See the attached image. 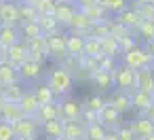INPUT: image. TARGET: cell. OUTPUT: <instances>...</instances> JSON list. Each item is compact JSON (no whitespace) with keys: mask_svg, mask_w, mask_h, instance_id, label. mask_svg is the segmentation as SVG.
<instances>
[{"mask_svg":"<svg viewBox=\"0 0 154 140\" xmlns=\"http://www.w3.org/2000/svg\"><path fill=\"white\" fill-rule=\"evenodd\" d=\"M116 66H118V62L114 57H101L99 60V70H103V72H112Z\"/></svg>","mask_w":154,"mask_h":140,"instance_id":"obj_46","label":"cell"},{"mask_svg":"<svg viewBox=\"0 0 154 140\" xmlns=\"http://www.w3.org/2000/svg\"><path fill=\"white\" fill-rule=\"evenodd\" d=\"M32 91H34V98H36V102H38L40 106L53 104V102H55V98H53V93H51V89H49L47 85H38V87L32 89Z\"/></svg>","mask_w":154,"mask_h":140,"instance_id":"obj_38","label":"cell"},{"mask_svg":"<svg viewBox=\"0 0 154 140\" xmlns=\"http://www.w3.org/2000/svg\"><path fill=\"white\" fill-rule=\"evenodd\" d=\"M141 117H146V119H150V121L154 123V102L150 104V108H148V110H146V112H143Z\"/></svg>","mask_w":154,"mask_h":140,"instance_id":"obj_50","label":"cell"},{"mask_svg":"<svg viewBox=\"0 0 154 140\" xmlns=\"http://www.w3.org/2000/svg\"><path fill=\"white\" fill-rule=\"evenodd\" d=\"M0 2H2V0H0Z\"/></svg>","mask_w":154,"mask_h":140,"instance_id":"obj_59","label":"cell"},{"mask_svg":"<svg viewBox=\"0 0 154 140\" xmlns=\"http://www.w3.org/2000/svg\"><path fill=\"white\" fill-rule=\"evenodd\" d=\"M103 140H118V134L116 132H106V138Z\"/></svg>","mask_w":154,"mask_h":140,"instance_id":"obj_52","label":"cell"},{"mask_svg":"<svg viewBox=\"0 0 154 140\" xmlns=\"http://www.w3.org/2000/svg\"><path fill=\"white\" fill-rule=\"evenodd\" d=\"M36 24H38V28H40L42 36H49V34L59 32V24H57V19H55L53 15H38Z\"/></svg>","mask_w":154,"mask_h":140,"instance_id":"obj_27","label":"cell"},{"mask_svg":"<svg viewBox=\"0 0 154 140\" xmlns=\"http://www.w3.org/2000/svg\"><path fill=\"white\" fill-rule=\"evenodd\" d=\"M103 106H106V102H103V98H101V96H91V98L87 100V106H85V108L99 112V110H101Z\"/></svg>","mask_w":154,"mask_h":140,"instance_id":"obj_43","label":"cell"},{"mask_svg":"<svg viewBox=\"0 0 154 140\" xmlns=\"http://www.w3.org/2000/svg\"><path fill=\"white\" fill-rule=\"evenodd\" d=\"M17 13H19V26L21 24H30V21H36L38 15L34 11L32 5H26V2H17Z\"/></svg>","mask_w":154,"mask_h":140,"instance_id":"obj_33","label":"cell"},{"mask_svg":"<svg viewBox=\"0 0 154 140\" xmlns=\"http://www.w3.org/2000/svg\"><path fill=\"white\" fill-rule=\"evenodd\" d=\"M82 55H89V57H97V60H101L103 55H101V45H99V41H97V38H91V36H87V38H85Z\"/></svg>","mask_w":154,"mask_h":140,"instance_id":"obj_34","label":"cell"},{"mask_svg":"<svg viewBox=\"0 0 154 140\" xmlns=\"http://www.w3.org/2000/svg\"><path fill=\"white\" fill-rule=\"evenodd\" d=\"M47 87L51 89V93H53V98H55V102H57V98H68V93L72 91V87H74V79H72V74L68 72V70H63L61 66H57V68H53L51 72H49V77H47Z\"/></svg>","mask_w":154,"mask_h":140,"instance_id":"obj_1","label":"cell"},{"mask_svg":"<svg viewBox=\"0 0 154 140\" xmlns=\"http://www.w3.org/2000/svg\"><path fill=\"white\" fill-rule=\"evenodd\" d=\"M2 104H5V100H2V96H0V108H2Z\"/></svg>","mask_w":154,"mask_h":140,"instance_id":"obj_57","label":"cell"},{"mask_svg":"<svg viewBox=\"0 0 154 140\" xmlns=\"http://www.w3.org/2000/svg\"><path fill=\"white\" fill-rule=\"evenodd\" d=\"M133 47H137L133 36H125V38H120V41H118V51H120V55H122V53H127V51H131Z\"/></svg>","mask_w":154,"mask_h":140,"instance_id":"obj_44","label":"cell"},{"mask_svg":"<svg viewBox=\"0 0 154 140\" xmlns=\"http://www.w3.org/2000/svg\"><path fill=\"white\" fill-rule=\"evenodd\" d=\"M17 106H19V110H21V115L23 117H28V119H32L36 112H38V108H40V104L36 102V98H34V91L30 89H26V93L21 96V100L17 102Z\"/></svg>","mask_w":154,"mask_h":140,"instance_id":"obj_16","label":"cell"},{"mask_svg":"<svg viewBox=\"0 0 154 140\" xmlns=\"http://www.w3.org/2000/svg\"><path fill=\"white\" fill-rule=\"evenodd\" d=\"M0 26H11V28H19V13H17V5L2 0L0 2Z\"/></svg>","mask_w":154,"mask_h":140,"instance_id":"obj_9","label":"cell"},{"mask_svg":"<svg viewBox=\"0 0 154 140\" xmlns=\"http://www.w3.org/2000/svg\"><path fill=\"white\" fill-rule=\"evenodd\" d=\"M32 119L38 123V127H40V125H45L47 121H55V119H59V108H57V102L40 106V108H38V112H36Z\"/></svg>","mask_w":154,"mask_h":140,"instance_id":"obj_19","label":"cell"},{"mask_svg":"<svg viewBox=\"0 0 154 140\" xmlns=\"http://www.w3.org/2000/svg\"><path fill=\"white\" fill-rule=\"evenodd\" d=\"M19 119H23L19 106H17V104H9V102H5L2 108H0V121H2V123H9V125H15Z\"/></svg>","mask_w":154,"mask_h":140,"instance_id":"obj_21","label":"cell"},{"mask_svg":"<svg viewBox=\"0 0 154 140\" xmlns=\"http://www.w3.org/2000/svg\"><path fill=\"white\" fill-rule=\"evenodd\" d=\"M59 140H66V138H59Z\"/></svg>","mask_w":154,"mask_h":140,"instance_id":"obj_58","label":"cell"},{"mask_svg":"<svg viewBox=\"0 0 154 140\" xmlns=\"http://www.w3.org/2000/svg\"><path fill=\"white\" fill-rule=\"evenodd\" d=\"M15 83H21L19 74H17V68L11 66L9 62H2V64H0V87L15 85Z\"/></svg>","mask_w":154,"mask_h":140,"instance_id":"obj_22","label":"cell"},{"mask_svg":"<svg viewBox=\"0 0 154 140\" xmlns=\"http://www.w3.org/2000/svg\"><path fill=\"white\" fill-rule=\"evenodd\" d=\"M152 57L146 53V49H141V47H133L131 51H127V53H122V66H127V68H131V70H141V68H148V66H152Z\"/></svg>","mask_w":154,"mask_h":140,"instance_id":"obj_4","label":"cell"},{"mask_svg":"<svg viewBox=\"0 0 154 140\" xmlns=\"http://www.w3.org/2000/svg\"><path fill=\"white\" fill-rule=\"evenodd\" d=\"M78 68L93 77L95 72H99V60L97 57H89V55H80L78 57Z\"/></svg>","mask_w":154,"mask_h":140,"instance_id":"obj_35","label":"cell"},{"mask_svg":"<svg viewBox=\"0 0 154 140\" xmlns=\"http://www.w3.org/2000/svg\"><path fill=\"white\" fill-rule=\"evenodd\" d=\"M40 127H42V132H45V136H47L49 140H59V138H63V123H61L59 119L47 121V123L40 125Z\"/></svg>","mask_w":154,"mask_h":140,"instance_id":"obj_29","label":"cell"},{"mask_svg":"<svg viewBox=\"0 0 154 140\" xmlns=\"http://www.w3.org/2000/svg\"><path fill=\"white\" fill-rule=\"evenodd\" d=\"M154 102V96H150V93H143V91H131V106L133 108H137L139 110V117L150 108V104Z\"/></svg>","mask_w":154,"mask_h":140,"instance_id":"obj_23","label":"cell"},{"mask_svg":"<svg viewBox=\"0 0 154 140\" xmlns=\"http://www.w3.org/2000/svg\"><path fill=\"white\" fill-rule=\"evenodd\" d=\"M32 7H34L36 15H53L55 7H57V0H36Z\"/></svg>","mask_w":154,"mask_h":140,"instance_id":"obj_39","label":"cell"},{"mask_svg":"<svg viewBox=\"0 0 154 140\" xmlns=\"http://www.w3.org/2000/svg\"><path fill=\"white\" fill-rule=\"evenodd\" d=\"M91 81L95 83V87H97L101 93H108V91L114 87V83H112V74H110V72H103V70L95 72V74L91 77Z\"/></svg>","mask_w":154,"mask_h":140,"instance_id":"obj_28","label":"cell"},{"mask_svg":"<svg viewBox=\"0 0 154 140\" xmlns=\"http://www.w3.org/2000/svg\"><path fill=\"white\" fill-rule=\"evenodd\" d=\"M137 32H139L141 38H146V43L154 41V21H141L139 28H137Z\"/></svg>","mask_w":154,"mask_h":140,"instance_id":"obj_42","label":"cell"},{"mask_svg":"<svg viewBox=\"0 0 154 140\" xmlns=\"http://www.w3.org/2000/svg\"><path fill=\"white\" fill-rule=\"evenodd\" d=\"M23 93H26V89H23V85H21V83L0 87V96H2V100H5V102H9V104H17V102L21 100V96H23Z\"/></svg>","mask_w":154,"mask_h":140,"instance_id":"obj_24","label":"cell"},{"mask_svg":"<svg viewBox=\"0 0 154 140\" xmlns=\"http://www.w3.org/2000/svg\"><path fill=\"white\" fill-rule=\"evenodd\" d=\"M45 53L53 62H63L68 57V51H66V34L55 32V34L45 36Z\"/></svg>","mask_w":154,"mask_h":140,"instance_id":"obj_2","label":"cell"},{"mask_svg":"<svg viewBox=\"0 0 154 140\" xmlns=\"http://www.w3.org/2000/svg\"><path fill=\"white\" fill-rule=\"evenodd\" d=\"M89 21H91V26L93 24H101V21H108L110 17H108V13L99 7V5H93V7H89V9H85V11H80Z\"/></svg>","mask_w":154,"mask_h":140,"instance_id":"obj_30","label":"cell"},{"mask_svg":"<svg viewBox=\"0 0 154 140\" xmlns=\"http://www.w3.org/2000/svg\"><path fill=\"white\" fill-rule=\"evenodd\" d=\"M26 49H28V60L36 62V64H45L47 60V53H45V36H38V38H32L28 43H23Z\"/></svg>","mask_w":154,"mask_h":140,"instance_id":"obj_11","label":"cell"},{"mask_svg":"<svg viewBox=\"0 0 154 140\" xmlns=\"http://www.w3.org/2000/svg\"><path fill=\"white\" fill-rule=\"evenodd\" d=\"M74 5H76V9H78V11H85V9H89V7H93V5H97V0H74Z\"/></svg>","mask_w":154,"mask_h":140,"instance_id":"obj_49","label":"cell"},{"mask_svg":"<svg viewBox=\"0 0 154 140\" xmlns=\"http://www.w3.org/2000/svg\"><path fill=\"white\" fill-rule=\"evenodd\" d=\"M116 134H118V140H137V138L133 136V132L129 129V125H120V127L116 129Z\"/></svg>","mask_w":154,"mask_h":140,"instance_id":"obj_47","label":"cell"},{"mask_svg":"<svg viewBox=\"0 0 154 140\" xmlns=\"http://www.w3.org/2000/svg\"><path fill=\"white\" fill-rule=\"evenodd\" d=\"M19 28H11V26H0V47L9 49L11 45L19 43Z\"/></svg>","mask_w":154,"mask_h":140,"instance_id":"obj_25","label":"cell"},{"mask_svg":"<svg viewBox=\"0 0 154 140\" xmlns=\"http://www.w3.org/2000/svg\"><path fill=\"white\" fill-rule=\"evenodd\" d=\"M146 53H148V55L154 60V41H150V43L146 45Z\"/></svg>","mask_w":154,"mask_h":140,"instance_id":"obj_51","label":"cell"},{"mask_svg":"<svg viewBox=\"0 0 154 140\" xmlns=\"http://www.w3.org/2000/svg\"><path fill=\"white\" fill-rule=\"evenodd\" d=\"M0 140H15L13 125H9V123H2V121H0Z\"/></svg>","mask_w":154,"mask_h":140,"instance_id":"obj_45","label":"cell"},{"mask_svg":"<svg viewBox=\"0 0 154 140\" xmlns=\"http://www.w3.org/2000/svg\"><path fill=\"white\" fill-rule=\"evenodd\" d=\"M108 106H112L118 115H125V112H129L133 106H131V93H125V91H114L112 93V98L110 100H103Z\"/></svg>","mask_w":154,"mask_h":140,"instance_id":"obj_13","label":"cell"},{"mask_svg":"<svg viewBox=\"0 0 154 140\" xmlns=\"http://www.w3.org/2000/svg\"><path fill=\"white\" fill-rule=\"evenodd\" d=\"M17 74H19V81H26V83H34L38 81L45 72H42V66L32 62V60H26L19 68H17Z\"/></svg>","mask_w":154,"mask_h":140,"instance_id":"obj_10","label":"cell"},{"mask_svg":"<svg viewBox=\"0 0 154 140\" xmlns=\"http://www.w3.org/2000/svg\"><path fill=\"white\" fill-rule=\"evenodd\" d=\"M19 36H23L26 43H28V41H32V38L42 36V32H40V28H38L36 21H30V24H21V26H19Z\"/></svg>","mask_w":154,"mask_h":140,"instance_id":"obj_36","label":"cell"},{"mask_svg":"<svg viewBox=\"0 0 154 140\" xmlns=\"http://www.w3.org/2000/svg\"><path fill=\"white\" fill-rule=\"evenodd\" d=\"M76 5L74 2H57V7H55V13H53V17L57 19V24L59 26H68L70 21H72V17L76 15Z\"/></svg>","mask_w":154,"mask_h":140,"instance_id":"obj_15","label":"cell"},{"mask_svg":"<svg viewBox=\"0 0 154 140\" xmlns=\"http://www.w3.org/2000/svg\"><path fill=\"white\" fill-rule=\"evenodd\" d=\"M57 2H74V0H57Z\"/></svg>","mask_w":154,"mask_h":140,"instance_id":"obj_56","label":"cell"},{"mask_svg":"<svg viewBox=\"0 0 154 140\" xmlns=\"http://www.w3.org/2000/svg\"><path fill=\"white\" fill-rule=\"evenodd\" d=\"M97 5L106 11V13H120L129 7V0H97Z\"/></svg>","mask_w":154,"mask_h":140,"instance_id":"obj_32","label":"cell"},{"mask_svg":"<svg viewBox=\"0 0 154 140\" xmlns=\"http://www.w3.org/2000/svg\"><path fill=\"white\" fill-rule=\"evenodd\" d=\"M108 34L114 38V41H120L125 36H131V30H127L125 26H120L116 19H110L108 21Z\"/></svg>","mask_w":154,"mask_h":140,"instance_id":"obj_37","label":"cell"},{"mask_svg":"<svg viewBox=\"0 0 154 140\" xmlns=\"http://www.w3.org/2000/svg\"><path fill=\"white\" fill-rule=\"evenodd\" d=\"M116 21H118L120 26H125L127 30H137V28H139V24H141V19H139L137 11H135V9H131V7H127L125 11H120V13L116 15Z\"/></svg>","mask_w":154,"mask_h":140,"instance_id":"obj_20","label":"cell"},{"mask_svg":"<svg viewBox=\"0 0 154 140\" xmlns=\"http://www.w3.org/2000/svg\"><path fill=\"white\" fill-rule=\"evenodd\" d=\"M68 28H70V34H76V36H80V38H87V36H89L91 21H89L80 11H76V15H74L72 21L68 24Z\"/></svg>","mask_w":154,"mask_h":140,"instance_id":"obj_18","label":"cell"},{"mask_svg":"<svg viewBox=\"0 0 154 140\" xmlns=\"http://www.w3.org/2000/svg\"><path fill=\"white\" fill-rule=\"evenodd\" d=\"M57 108H59V121H76L82 117L85 104L78 102L76 98H63L57 102Z\"/></svg>","mask_w":154,"mask_h":140,"instance_id":"obj_5","label":"cell"},{"mask_svg":"<svg viewBox=\"0 0 154 140\" xmlns=\"http://www.w3.org/2000/svg\"><path fill=\"white\" fill-rule=\"evenodd\" d=\"M129 129L133 132V136H135L137 140H141V138L154 134V123H152L150 119H146V117H137V119H133V121L129 123Z\"/></svg>","mask_w":154,"mask_h":140,"instance_id":"obj_17","label":"cell"},{"mask_svg":"<svg viewBox=\"0 0 154 140\" xmlns=\"http://www.w3.org/2000/svg\"><path fill=\"white\" fill-rule=\"evenodd\" d=\"M26 60H28V49H26V45L21 41L15 43V45H11L9 49H5V62H9L11 66L19 68Z\"/></svg>","mask_w":154,"mask_h":140,"instance_id":"obj_12","label":"cell"},{"mask_svg":"<svg viewBox=\"0 0 154 140\" xmlns=\"http://www.w3.org/2000/svg\"><path fill=\"white\" fill-rule=\"evenodd\" d=\"M63 123V138L66 140H85V132H87V125L82 119H76V121H61Z\"/></svg>","mask_w":154,"mask_h":140,"instance_id":"obj_14","label":"cell"},{"mask_svg":"<svg viewBox=\"0 0 154 140\" xmlns=\"http://www.w3.org/2000/svg\"><path fill=\"white\" fill-rule=\"evenodd\" d=\"M85 49V38L76 36V34H66V51L70 57H80Z\"/></svg>","mask_w":154,"mask_h":140,"instance_id":"obj_26","label":"cell"},{"mask_svg":"<svg viewBox=\"0 0 154 140\" xmlns=\"http://www.w3.org/2000/svg\"><path fill=\"white\" fill-rule=\"evenodd\" d=\"M21 2H26V5H34L36 0H21Z\"/></svg>","mask_w":154,"mask_h":140,"instance_id":"obj_54","label":"cell"},{"mask_svg":"<svg viewBox=\"0 0 154 140\" xmlns=\"http://www.w3.org/2000/svg\"><path fill=\"white\" fill-rule=\"evenodd\" d=\"M141 140H154V134H150V136H146V138H141Z\"/></svg>","mask_w":154,"mask_h":140,"instance_id":"obj_55","label":"cell"},{"mask_svg":"<svg viewBox=\"0 0 154 140\" xmlns=\"http://www.w3.org/2000/svg\"><path fill=\"white\" fill-rule=\"evenodd\" d=\"M122 115H118L112 106H103L101 110H99V115H97V123L106 129V132H116L120 125H122V119H120Z\"/></svg>","mask_w":154,"mask_h":140,"instance_id":"obj_7","label":"cell"},{"mask_svg":"<svg viewBox=\"0 0 154 140\" xmlns=\"http://www.w3.org/2000/svg\"><path fill=\"white\" fill-rule=\"evenodd\" d=\"M99 45H101V55H103V57H114V60H116V57L120 55V51H118V41H114L112 36L101 38Z\"/></svg>","mask_w":154,"mask_h":140,"instance_id":"obj_31","label":"cell"},{"mask_svg":"<svg viewBox=\"0 0 154 140\" xmlns=\"http://www.w3.org/2000/svg\"><path fill=\"white\" fill-rule=\"evenodd\" d=\"M135 89L154 96V68L152 66L141 68V70L135 72Z\"/></svg>","mask_w":154,"mask_h":140,"instance_id":"obj_8","label":"cell"},{"mask_svg":"<svg viewBox=\"0 0 154 140\" xmlns=\"http://www.w3.org/2000/svg\"><path fill=\"white\" fill-rule=\"evenodd\" d=\"M2 62H5V49L0 47V64H2Z\"/></svg>","mask_w":154,"mask_h":140,"instance_id":"obj_53","label":"cell"},{"mask_svg":"<svg viewBox=\"0 0 154 140\" xmlns=\"http://www.w3.org/2000/svg\"><path fill=\"white\" fill-rule=\"evenodd\" d=\"M108 21H110V19H108ZM108 21L93 24V26L89 28V36H91V38H97V41H101V38H106V36H110V34H108Z\"/></svg>","mask_w":154,"mask_h":140,"instance_id":"obj_41","label":"cell"},{"mask_svg":"<svg viewBox=\"0 0 154 140\" xmlns=\"http://www.w3.org/2000/svg\"><path fill=\"white\" fill-rule=\"evenodd\" d=\"M112 83L118 91H125V93H131L135 91V70L127 68V66H116L112 72Z\"/></svg>","mask_w":154,"mask_h":140,"instance_id":"obj_3","label":"cell"},{"mask_svg":"<svg viewBox=\"0 0 154 140\" xmlns=\"http://www.w3.org/2000/svg\"><path fill=\"white\" fill-rule=\"evenodd\" d=\"M97 115H99V112L85 108V110H82V117H80V119L85 121V125H91V123H97Z\"/></svg>","mask_w":154,"mask_h":140,"instance_id":"obj_48","label":"cell"},{"mask_svg":"<svg viewBox=\"0 0 154 140\" xmlns=\"http://www.w3.org/2000/svg\"><path fill=\"white\" fill-rule=\"evenodd\" d=\"M103 138H106V129H103L99 123H91V125H87L85 140H103Z\"/></svg>","mask_w":154,"mask_h":140,"instance_id":"obj_40","label":"cell"},{"mask_svg":"<svg viewBox=\"0 0 154 140\" xmlns=\"http://www.w3.org/2000/svg\"><path fill=\"white\" fill-rule=\"evenodd\" d=\"M38 129H40V127H38V123H36L34 119H28V117L19 119V121L13 125L15 140H36Z\"/></svg>","mask_w":154,"mask_h":140,"instance_id":"obj_6","label":"cell"}]
</instances>
